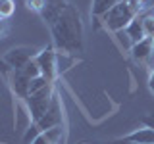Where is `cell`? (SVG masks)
Returning <instances> with one entry per match:
<instances>
[{"label":"cell","mask_w":154,"mask_h":144,"mask_svg":"<svg viewBox=\"0 0 154 144\" xmlns=\"http://www.w3.org/2000/svg\"><path fill=\"white\" fill-rule=\"evenodd\" d=\"M38 52H41V50H37V48H33V46L12 48V50H8L6 54H4V64H6L8 67H12L14 71L23 69L29 62H33L38 56Z\"/></svg>","instance_id":"4"},{"label":"cell","mask_w":154,"mask_h":144,"mask_svg":"<svg viewBox=\"0 0 154 144\" xmlns=\"http://www.w3.org/2000/svg\"><path fill=\"white\" fill-rule=\"evenodd\" d=\"M37 64L41 67V75L45 77L48 83H54L58 77V54L54 46H46L38 52Z\"/></svg>","instance_id":"5"},{"label":"cell","mask_w":154,"mask_h":144,"mask_svg":"<svg viewBox=\"0 0 154 144\" xmlns=\"http://www.w3.org/2000/svg\"><path fill=\"white\" fill-rule=\"evenodd\" d=\"M79 144H87V142H79Z\"/></svg>","instance_id":"22"},{"label":"cell","mask_w":154,"mask_h":144,"mask_svg":"<svg viewBox=\"0 0 154 144\" xmlns=\"http://www.w3.org/2000/svg\"><path fill=\"white\" fill-rule=\"evenodd\" d=\"M143 17H144L143 14H139V16L125 27V35H127L129 40H131V46L137 44V42H141L143 38H146L144 37V29H143Z\"/></svg>","instance_id":"10"},{"label":"cell","mask_w":154,"mask_h":144,"mask_svg":"<svg viewBox=\"0 0 154 144\" xmlns=\"http://www.w3.org/2000/svg\"><path fill=\"white\" fill-rule=\"evenodd\" d=\"M54 83H50L48 86H45L42 90L31 94L27 98V106H29V112H31V119L33 121H38V119L45 115L52 106V100H54Z\"/></svg>","instance_id":"3"},{"label":"cell","mask_w":154,"mask_h":144,"mask_svg":"<svg viewBox=\"0 0 154 144\" xmlns=\"http://www.w3.org/2000/svg\"><path fill=\"white\" fill-rule=\"evenodd\" d=\"M154 52V40L152 38H143L141 42L131 46V56L137 62H146Z\"/></svg>","instance_id":"9"},{"label":"cell","mask_w":154,"mask_h":144,"mask_svg":"<svg viewBox=\"0 0 154 144\" xmlns=\"http://www.w3.org/2000/svg\"><path fill=\"white\" fill-rule=\"evenodd\" d=\"M118 2H122V0H93V16L102 17L104 14H108Z\"/></svg>","instance_id":"13"},{"label":"cell","mask_w":154,"mask_h":144,"mask_svg":"<svg viewBox=\"0 0 154 144\" xmlns=\"http://www.w3.org/2000/svg\"><path fill=\"white\" fill-rule=\"evenodd\" d=\"M62 102H60V98H58V94L54 96V100H52V106H50V110L42 115L38 121H33V127L37 129V133L41 134V133H45L48 131V129H54V127H60L62 125Z\"/></svg>","instance_id":"6"},{"label":"cell","mask_w":154,"mask_h":144,"mask_svg":"<svg viewBox=\"0 0 154 144\" xmlns=\"http://www.w3.org/2000/svg\"><path fill=\"white\" fill-rule=\"evenodd\" d=\"M50 83L45 79V77H35V79H31V83H29V96L31 94H35V92H38V90H42L45 86H48Z\"/></svg>","instance_id":"15"},{"label":"cell","mask_w":154,"mask_h":144,"mask_svg":"<svg viewBox=\"0 0 154 144\" xmlns=\"http://www.w3.org/2000/svg\"><path fill=\"white\" fill-rule=\"evenodd\" d=\"M144 127H148V129H152L154 131V113H148V115H144V117L141 119Z\"/></svg>","instance_id":"18"},{"label":"cell","mask_w":154,"mask_h":144,"mask_svg":"<svg viewBox=\"0 0 154 144\" xmlns=\"http://www.w3.org/2000/svg\"><path fill=\"white\" fill-rule=\"evenodd\" d=\"M106 144H108V142H106ZM110 144H131V142H125L123 138H119V140H114V142H110Z\"/></svg>","instance_id":"21"},{"label":"cell","mask_w":154,"mask_h":144,"mask_svg":"<svg viewBox=\"0 0 154 144\" xmlns=\"http://www.w3.org/2000/svg\"><path fill=\"white\" fill-rule=\"evenodd\" d=\"M62 131H64L62 125L54 127V129H48V131L38 134L31 144H62Z\"/></svg>","instance_id":"12"},{"label":"cell","mask_w":154,"mask_h":144,"mask_svg":"<svg viewBox=\"0 0 154 144\" xmlns=\"http://www.w3.org/2000/svg\"><path fill=\"white\" fill-rule=\"evenodd\" d=\"M143 29H144V37L154 40V17L152 16H144L143 17Z\"/></svg>","instance_id":"16"},{"label":"cell","mask_w":154,"mask_h":144,"mask_svg":"<svg viewBox=\"0 0 154 144\" xmlns=\"http://www.w3.org/2000/svg\"><path fill=\"white\" fill-rule=\"evenodd\" d=\"M14 14V0H0V17H10Z\"/></svg>","instance_id":"17"},{"label":"cell","mask_w":154,"mask_h":144,"mask_svg":"<svg viewBox=\"0 0 154 144\" xmlns=\"http://www.w3.org/2000/svg\"><path fill=\"white\" fill-rule=\"evenodd\" d=\"M6 29H8V27H6V21H4V19L0 17V37H2L4 33H6Z\"/></svg>","instance_id":"19"},{"label":"cell","mask_w":154,"mask_h":144,"mask_svg":"<svg viewBox=\"0 0 154 144\" xmlns=\"http://www.w3.org/2000/svg\"><path fill=\"white\" fill-rule=\"evenodd\" d=\"M123 140L131 142V144H154V131L148 129V127L137 129V131H133L131 134L123 136Z\"/></svg>","instance_id":"11"},{"label":"cell","mask_w":154,"mask_h":144,"mask_svg":"<svg viewBox=\"0 0 154 144\" xmlns=\"http://www.w3.org/2000/svg\"><path fill=\"white\" fill-rule=\"evenodd\" d=\"M143 4H144V0H122V2H118L108 14L102 16V21H104L106 29L116 31V33L123 31V29L141 14Z\"/></svg>","instance_id":"2"},{"label":"cell","mask_w":154,"mask_h":144,"mask_svg":"<svg viewBox=\"0 0 154 144\" xmlns=\"http://www.w3.org/2000/svg\"><path fill=\"white\" fill-rule=\"evenodd\" d=\"M10 83H12L14 92H16L19 98H23V100L29 98V83H31V79H27L21 71L12 69V79H10Z\"/></svg>","instance_id":"8"},{"label":"cell","mask_w":154,"mask_h":144,"mask_svg":"<svg viewBox=\"0 0 154 144\" xmlns=\"http://www.w3.org/2000/svg\"><path fill=\"white\" fill-rule=\"evenodd\" d=\"M148 86H150V90H152V94H154V69H152V73H150V79H148Z\"/></svg>","instance_id":"20"},{"label":"cell","mask_w":154,"mask_h":144,"mask_svg":"<svg viewBox=\"0 0 154 144\" xmlns=\"http://www.w3.org/2000/svg\"><path fill=\"white\" fill-rule=\"evenodd\" d=\"M66 6H67L66 0H45V10H42L41 17L45 19L48 25H52L56 21V17L64 12Z\"/></svg>","instance_id":"7"},{"label":"cell","mask_w":154,"mask_h":144,"mask_svg":"<svg viewBox=\"0 0 154 144\" xmlns=\"http://www.w3.org/2000/svg\"><path fill=\"white\" fill-rule=\"evenodd\" d=\"M50 29L56 50H66L69 54L83 52V23H81L79 10L73 4H67L64 12L50 25Z\"/></svg>","instance_id":"1"},{"label":"cell","mask_w":154,"mask_h":144,"mask_svg":"<svg viewBox=\"0 0 154 144\" xmlns=\"http://www.w3.org/2000/svg\"><path fill=\"white\" fill-rule=\"evenodd\" d=\"M17 71H21L23 75L27 77V79H35V77H41V67H38L37 64V58L33 62H29V64L23 67V69H17Z\"/></svg>","instance_id":"14"}]
</instances>
